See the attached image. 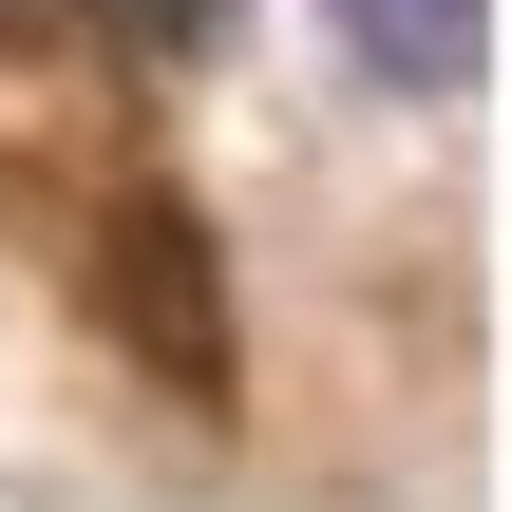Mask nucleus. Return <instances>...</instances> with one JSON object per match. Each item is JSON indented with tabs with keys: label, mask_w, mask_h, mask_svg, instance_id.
<instances>
[{
	"label": "nucleus",
	"mask_w": 512,
	"mask_h": 512,
	"mask_svg": "<svg viewBox=\"0 0 512 512\" xmlns=\"http://www.w3.org/2000/svg\"><path fill=\"white\" fill-rule=\"evenodd\" d=\"M95 19H114V38H152V57H171V38H209V19H228V0H95Z\"/></svg>",
	"instance_id": "obj_2"
},
{
	"label": "nucleus",
	"mask_w": 512,
	"mask_h": 512,
	"mask_svg": "<svg viewBox=\"0 0 512 512\" xmlns=\"http://www.w3.org/2000/svg\"><path fill=\"white\" fill-rule=\"evenodd\" d=\"M323 38H342V76H361V95L456 114V95H475V57H494V0H323Z\"/></svg>",
	"instance_id": "obj_1"
}]
</instances>
